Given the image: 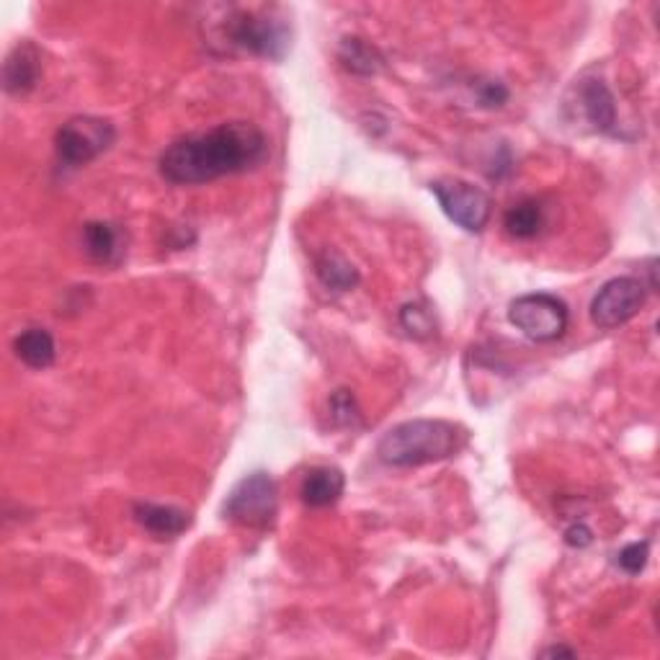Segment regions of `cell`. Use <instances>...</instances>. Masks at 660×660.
<instances>
[{
  "label": "cell",
  "instance_id": "cell-1",
  "mask_svg": "<svg viewBox=\"0 0 660 660\" xmlns=\"http://www.w3.org/2000/svg\"><path fill=\"white\" fill-rule=\"evenodd\" d=\"M268 156V140L251 121H227L210 132L187 135L168 145L158 160L160 175L175 187L217 181L253 171Z\"/></svg>",
  "mask_w": 660,
  "mask_h": 660
},
{
  "label": "cell",
  "instance_id": "cell-14",
  "mask_svg": "<svg viewBox=\"0 0 660 660\" xmlns=\"http://www.w3.org/2000/svg\"><path fill=\"white\" fill-rule=\"evenodd\" d=\"M13 351H17L21 362L32 366V370H47L57 359V343L52 339L50 330L44 328H29L21 336H17Z\"/></svg>",
  "mask_w": 660,
  "mask_h": 660
},
{
  "label": "cell",
  "instance_id": "cell-9",
  "mask_svg": "<svg viewBox=\"0 0 660 660\" xmlns=\"http://www.w3.org/2000/svg\"><path fill=\"white\" fill-rule=\"evenodd\" d=\"M578 106L596 132L617 135V104L609 86L598 78H586L578 86Z\"/></svg>",
  "mask_w": 660,
  "mask_h": 660
},
{
  "label": "cell",
  "instance_id": "cell-11",
  "mask_svg": "<svg viewBox=\"0 0 660 660\" xmlns=\"http://www.w3.org/2000/svg\"><path fill=\"white\" fill-rule=\"evenodd\" d=\"M343 490H347V475L339 467H312L299 486V496L310 509H328L341 501Z\"/></svg>",
  "mask_w": 660,
  "mask_h": 660
},
{
  "label": "cell",
  "instance_id": "cell-23",
  "mask_svg": "<svg viewBox=\"0 0 660 660\" xmlns=\"http://www.w3.org/2000/svg\"><path fill=\"white\" fill-rule=\"evenodd\" d=\"M544 658H560V656H565V658H573L575 656V650H567V648H547L542 652Z\"/></svg>",
  "mask_w": 660,
  "mask_h": 660
},
{
  "label": "cell",
  "instance_id": "cell-17",
  "mask_svg": "<svg viewBox=\"0 0 660 660\" xmlns=\"http://www.w3.org/2000/svg\"><path fill=\"white\" fill-rule=\"evenodd\" d=\"M542 222H544V214L540 202H536V199H524V202L513 204L511 210L505 212L503 227L505 233L517 237V241H529V237L540 233Z\"/></svg>",
  "mask_w": 660,
  "mask_h": 660
},
{
  "label": "cell",
  "instance_id": "cell-4",
  "mask_svg": "<svg viewBox=\"0 0 660 660\" xmlns=\"http://www.w3.org/2000/svg\"><path fill=\"white\" fill-rule=\"evenodd\" d=\"M279 511V490L268 472H251L230 490L225 501L227 521L248 529H266L274 524Z\"/></svg>",
  "mask_w": 660,
  "mask_h": 660
},
{
  "label": "cell",
  "instance_id": "cell-6",
  "mask_svg": "<svg viewBox=\"0 0 660 660\" xmlns=\"http://www.w3.org/2000/svg\"><path fill=\"white\" fill-rule=\"evenodd\" d=\"M509 320L517 326L529 341L550 343L563 339L571 312L567 305L547 291H534V295L517 297L509 305Z\"/></svg>",
  "mask_w": 660,
  "mask_h": 660
},
{
  "label": "cell",
  "instance_id": "cell-22",
  "mask_svg": "<svg viewBox=\"0 0 660 660\" xmlns=\"http://www.w3.org/2000/svg\"><path fill=\"white\" fill-rule=\"evenodd\" d=\"M565 542L571 544V547L583 550V547H588L590 542H594V532H590V529L586 524H573L565 532Z\"/></svg>",
  "mask_w": 660,
  "mask_h": 660
},
{
  "label": "cell",
  "instance_id": "cell-2",
  "mask_svg": "<svg viewBox=\"0 0 660 660\" xmlns=\"http://www.w3.org/2000/svg\"><path fill=\"white\" fill-rule=\"evenodd\" d=\"M465 444L462 426L441 418H416L390 428L377 444V457L390 467H421L455 457Z\"/></svg>",
  "mask_w": 660,
  "mask_h": 660
},
{
  "label": "cell",
  "instance_id": "cell-20",
  "mask_svg": "<svg viewBox=\"0 0 660 660\" xmlns=\"http://www.w3.org/2000/svg\"><path fill=\"white\" fill-rule=\"evenodd\" d=\"M648 557H650V542H632V544H627V547L619 550L617 565L625 573L637 575V573L645 571V565H648Z\"/></svg>",
  "mask_w": 660,
  "mask_h": 660
},
{
  "label": "cell",
  "instance_id": "cell-16",
  "mask_svg": "<svg viewBox=\"0 0 660 660\" xmlns=\"http://www.w3.org/2000/svg\"><path fill=\"white\" fill-rule=\"evenodd\" d=\"M315 272H318L320 281L326 284L328 289H336V291L354 289L359 279H362V276H359V268L351 264L347 256H341V253L336 251L322 253L318 264H315Z\"/></svg>",
  "mask_w": 660,
  "mask_h": 660
},
{
  "label": "cell",
  "instance_id": "cell-19",
  "mask_svg": "<svg viewBox=\"0 0 660 660\" xmlns=\"http://www.w3.org/2000/svg\"><path fill=\"white\" fill-rule=\"evenodd\" d=\"M330 416L339 426H359V405L356 397L349 393V390H339L333 397H330Z\"/></svg>",
  "mask_w": 660,
  "mask_h": 660
},
{
  "label": "cell",
  "instance_id": "cell-12",
  "mask_svg": "<svg viewBox=\"0 0 660 660\" xmlns=\"http://www.w3.org/2000/svg\"><path fill=\"white\" fill-rule=\"evenodd\" d=\"M83 248L96 264L114 266L125 256V233L111 222H86L83 225Z\"/></svg>",
  "mask_w": 660,
  "mask_h": 660
},
{
  "label": "cell",
  "instance_id": "cell-7",
  "mask_svg": "<svg viewBox=\"0 0 660 660\" xmlns=\"http://www.w3.org/2000/svg\"><path fill=\"white\" fill-rule=\"evenodd\" d=\"M432 194L441 212L467 233H480L493 214V202L486 191L459 179H441L432 183Z\"/></svg>",
  "mask_w": 660,
  "mask_h": 660
},
{
  "label": "cell",
  "instance_id": "cell-18",
  "mask_svg": "<svg viewBox=\"0 0 660 660\" xmlns=\"http://www.w3.org/2000/svg\"><path fill=\"white\" fill-rule=\"evenodd\" d=\"M401 322L413 339H428L434 333V312L421 302L405 305L401 310Z\"/></svg>",
  "mask_w": 660,
  "mask_h": 660
},
{
  "label": "cell",
  "instance_id": "cell-5",
  "mask_svg": "<svg viewBox=\"0 0 660 660\" xmlns=\"http://www.w3.org/2000/svg\"><path fill=\"white\" fill-rule=\"evenodd\" d=\"M117 140V127L102 117H73L57 129L55 152L60 166L81 168L104 156Z\"/></svg>",
  "mask_w": 660,
  "mask_h": 660
},
{
  "label": "cell",
  "instance_id": "cell-15",
  "mask_svg": "<svg viewBox=\"0 0 660 660\" xmlns=\"http://www.w3.org/2000/svg\"><path fill=\"white\" fill-rule=\"evenodd\" d=\"M339 60L354 75H377L385 67V57L380 55V50L372 47L370 42L359 40V36H347L341 42Z\"/></svg>",
  "mask_w": 660,
  "mask_h": 660
},
{
  "label": "cell",
  "instance_id": "cell-13",
  "mask_svg": "<svg viewBox=\"0 0 660 660\" xmlns=\"http://www.w3.org/2000/svg\"><path fill=\"white\" fill-rule=\"evenodd\" d=\"M42 65H40V52L32 44H19L17 50L6 57L3 65V88L13 96L29 94L40 81Z\"/></svg>",
  "mask_w": 660,
  "mask_h": 660
},
{
  "label": "cell",
  "instance_id": "cell-21",
  "mask_svg": "<svg viewBox=\"0 0 660 660\" xmlns=\"http://www.w3.org/2000/svg\"><path fill=\"white\" fill-rule=\"evenodd\" d=\"M478 102H480V106H486V109H501V106L509 102V88L498 81L482 83Z\"/></svg>",
  "mask_w": 660,
  "mask_h": 660
},
{
  "label": "cell",
  "instance_id": "cell-3",
  "mask_svg": "<svg viewBox=\"0 0 660 660\" xmlns=\"http://www.w3.org/2000/svg\"><path fill=\"white\" fill-rule=\"evenodd\" d=\"M289 24L276 13L235 11L225 21V40L230 47L264 60H281L289 50Z\"/></svg>",
  "mask_w": 660,
  "mask_h": 660
},
{
  "label": "cell",
  "instance_id": "cell-8",
  "mask_svg": "<svg viewBox=\"0 0 660 660\" xmlns=\"http://www.w3.org/2000/svg\"><path fill=\"white\" fill-rule=\"evenodd\" d=\"M645 299H648V289L640 279L617 276L598 289L594 302H590V320L602 330H614L632 320L640 312Z\"/></svg>",
  "mask_w": 660,
  "mask_h": 660
},
{
  "label": "cell",
  "instance_id": "cell-10",
  "mask_svg": "<svg viewBox=\"0 0 660 660\" xmlns=\"http://www.w3.org/2000/svg\"><path fill=\"white\" fill-rule=\"evenodd\" d=\"M135 521L145 532H150L156 540H175L191 526V513L175 505L160 503H135Z\"/></svg>",
  "mask_w": 660,
  "mask_h": 660
}]
</instances>
